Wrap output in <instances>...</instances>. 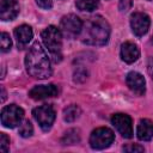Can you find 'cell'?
Returning <instances> with one entry per match:
<instances>
[{"instance_id": "12", "label": "cell", "mask_w": 153, "mask_h": 153, "mask_svg": "<svg viewBox=\"0 0 153 153\" xmlns=\"http://www.w3.org/2000/svg\"><path fill=\"white\" fill-rule=\"evenodd\" d=\"M19 14L18 0H1L0 4V19L4 22L13 20Z\"/></svg>"}, {"instance_id": "6", "label": "cell", "mask_w": 153, "mask_h": 153, "mask_svg": "<svg viewBox=\"0 0 153 153\" xmlns=\"http://www.w3.org/2000/svg\"><path fill=\"white\" fill-rule=\"evenodd\" d=\"M82 25H84V23L81 22V19L78 16L67 14V16L62 17V19L60 22V30H61L62 35L66 36L67 38H74L80 35V32L82 30Z\"/></svg>"}, {"instance_id": "7", "label": "cell", "mask_w": 153, "mask_h": 153, "mask_svg": "<svg viewBox=\"0 0 153 153\" xmlns=\"http://www.w3.org/2000/svg\"><path fill=\"white\" fill-rule=\"evenodd\" d=\"M32 115H33L35 120L38 122L42 130H44V131H48L51 128V126L55 121V117H56L54 108L49 104H44L38 108H35L32 111Z\"/></svg>"}, {"instance_id": "5", "label": "cell", "mask_w": 153, "mask_h": 153, "mask_svg": "<svg viewBox=\"0 0 153 153\" xmlns=\"http://www.w3.org/2000/svg\"><path fill=\"white\" fill-rule=\"evenodd\" d=\"M0 117H1V123L4 127L16 128L23 121L24 110L16 104H10V105H6L2 108Z\"/></svg>"}, {"instance_id": "25", "label": "cell", "mask_w": 153, "mask_h": 153, "mask_svg": "<svg viewBox=\"0 0 153 153\" xmlns=\"http://www.w3.org/2000/svg\"><path fill=\"white\" fill-rule=\"evenodd\" d=\"M36 4L44 10H49L53 7V0H36Z\"/></svg>"}, {"instance_id": "10", "label": "cell", "mask_w": 153, "mask_h": 153, "mask_svg": "<svg viewBox=\"0 0 153 153\" xmlns=\"http://www.w3.org/2000/svg\"><path fill=\"white\" fill-rule=\"evenodd\" d=\"M57 93H59V90L54 84L37 85L29 91V96L35 100H42L45 98L55 97V96H57Z\"/></svg>"}, {"instance_id": "27", "label": "cell", "mask_w": 153, "mask_h": 153, "mask_svg": "<svg viewBox=\"0 0 153 153\" xmlns=\"http://www.w3.org/2000/svg\"><path fill=\"white\" fill-rule=\"evenodd\" d=\"M5 99H6V93H5V88H4V87H1V102L4 103V102H5Z\"/></svg>"}, {"instance_id": "29", "label": "cell", "mask_w": 153, "mask_h": 153, "mask_svg": "<svg viewBox=\"0 0 153 153\" xmlns=\"http://www.w3.org/2000/svg\"><path fill=\"white\" fill-rule=\"evenodd\" d=\"M149 1H151V0H149Z\"/></svg>"}, {"instance_id": "23", "label": "cell", "mask_w": 153, "mask_h": 153, "mask_svg": "<svg viewBox=\"0 0 153 153\" xmlns=\"http://www.w3.org/2000/svg\"><path fill=\"white\" fill-rule=\"evenodd\" d=\"M131 8V0H120L118 10L121 12H128Z\"/></svg>"}, {"instance_id": "8", "label": "cell", "mask_w": 153, "mask_h": 153, "mask_svg": "<svg viewBox=\"0 0 153 153\" xmlns=\"http://www.w3.org/2000/svg\"><path fill=\"white\" fill-rule=\"evenodd\" d=\"M151 25L149 17L143 12H135L130 17V26L135 36L141 37L147 33Z\"/></svg>"}, {"instance_id": "18", "label": "cell", "mask_w": 153, "mask_h": 153, "mask_svg": "<svg viewBox=\"0 0 153 153\" xmlns=\"http://www.w3.org/2000/svg\"><path fill=\"white\" fill-rule=\"evenodd\" d=\"M75 5L80 11L92 12L98 7L97 0H75Z\"/></svg>"}, {"instance_id": "19", "label": "cell", "mask_w": 153, "mask_h": 153, "mask_svg": "<svg viewBox=\"0 0 153 153\" xmlns=\"http://www.w3.org/2000/svg\"><path fill=\"white\" fill-rule=\"evenodd\" d=\"M33 134V127L29 120H25L19 124V135L22 137H30Z\"/></svg>"}, {"instance_id": "17", "label": "cell", "mask_w": 153, "mask_h": 153, "mask_svg": "<svg viewBox=\"0 0 153 153\" xmlns=\"http://www.w3.org/2000/svg\"><path fill=\"white\" fill-rule=\"evenodd\" d=\"M80 141V134L78 129H69L65 133L63 137L61 139V142L63 145H74Z\"/></svg>"}, {"instance_id": "9", "label": "cell", "mask_w": 153, "mask_h": 153, "mask_svg": "<svg viewBox=\"0 0 153 153\" xmlns=\"http://www.w3.org/2000/svg\"><path fill=\"white\" fill-rule=\"evenodd\" d=\"M111 123L123 137L130 139L133 136L131 118L128 115H126V114H115L111 117Z\"/></svg>"}, {"instance_id": "3", "label": "cell", "mask_w": 153, "mask_h": 153, "mask_svg": "<svg viewBox=\"0 0 153 153\" xmlns=\"http://www.w3.org/2000/svg\"><path fill=\"white\" fill-rule=\"evenodd\" d=\"M42 41L53 56L55 62L61 60V49H62V32L59 27L54 25H49L41 33Z\"/></svg>"}, {"instance_id": "20", "label": "cell", "mask_w": 153, "mask_h": 153, "mask_svg": "<svg viewBox=\"0 0 153 153\" xmlns=\"http://www.w3.org/2000/svg\"><path fill=\"white\" fill-rule=\"evenodd\" d=\"M0 47H1V51L2 53H6L11 49L12 47V39L10 37L8 33L6 32H1L0 35Z\"/></svg>"}, {"instance_id": "14", "label": "cell", "mask_w": 153, "mask_h": 153, "mask_svg": "<svg viewBox=\"0 0 153 153\" xmlns=\"http://www.w3.org/2000/svg\"><path fill=\"white\" fill-rule=\"evenodd\" d=\"M136 136L141 141H149L153 137V121L148 118L140 120L136 129Z\"/></svg>"}, {"instance_id": "4", "label": "cell", "mask_w": 153, "mask_h": 153, "mask_svg": "<svg viewBox=\"0 0 153 153\" xmlns=\"http://www.w3.org/2000/svg\"><path fill=\"white\" fill-rule=\"evenodd\" d=\"M115 140V134L111 129L106 127H100L94 129L90 135V146L93 149L108 148Z\"/></svg>"}, {"instance_id": "22", "label": "cell", "mask_w": 153, "mask_h": 153, "mask_svg": "<svg viewBox=\"0 0 153 153\" xmlns=\"http://www.w3.org/2000/svg\"><path fill=\"white\" fill-rule=\"evenodd\" d=\"M87 78V72L84 68H78L74 72V81L75 82H82Z\"/></svg>"}, {"instance_id": "26", "label": "cell", "mask_w": 153, "mask_h": 153, "mask_svg": "<svg viewBox=\"0 0 153 153\" xmlns=\"http://www.w3.org/2000/svg\"><path fill=\"white\" fill-rule=\"evenodd\" d=\"M147 71H148L149 75H151L152 79H153V57H149V59H148V62H147Z\"/></svg>"}, {"instance_id": "24", "label": "cell", "mask_w": 153, "mask_h": 153, "mask_svg": "<svg viewBox=\"0 0 153 153\" xmlns=\"http://www.w3.org/2000/svg\"><path fill=\"white\" fill-rule=\"evenodd\" d=\"M124 152H143V147L139 146V145H127L123 147Z\"/></svg>"}, {"instance_id": "1", "label": "cell", "mask_w": 153, "mask_h": 153, "mask_svg": "<svg viewBox=\"0 0 153 153\" xmlns=\"http://www.w3.org/2000/svg\"><path fill=\"white\" fill-rule=\"evenodd\" d=\"M25 67L29 75L36 79H48L51 75L50 60L38 42H35L25 56Z\"/></svg>"}, {"instance_id": "15", "label": "cell", "mask_w": 153, "mask_h": 153, "mask_svg": "<svg viewBox=\"0 0 153 153\" xmlns=\"http://www.w3.org/2000/svg\"><path fill=\"white\" fill-rule=\"evenodd\" d=\"M32 36H33V32H32V29L31 26L29 25H20V26H17L14 29V37L18 42V45L22 48L24 45H26L31 39H32Z\"/></svg>"}, {"instance_id": "21", "label": "cell", "mask_w": 153, "mask_h": 153, "mask_svg": "<svg viewBox=\"0 0 153 153\" xmlns=\"http://www.w3.org/2000/svg\"><path fill=\"white\" fill-rule=\"evenodd\" d=\"M10 148V139L5 133L0 134V151L2 153H6Z\"/></svg>"}, {"instance_id": "11", "label": "cell", "mask_w": 153, "mask_h": 153, "mask_svg": "<svg viewBox=\"0 0 153 153\" xmlns=\"http://www.w3.org/2000/svg\"><path fill=\"white\" fill-rule=\"evenodd\" d=\"M126 81H127V85L128 87L134 92L136 93L137 96H142L146 91V81H145V78L142 76V74H140L139 72H129L127 74V78H126Z\"/></svg>"}, {"instance_id": "16", "label": "cell", "mask_w": 153, "mask_h": 153, "mask_svg": "<svg viewBox=\"0 0 153 153\" xmlns=\"http://www.w3.org/2000/svg\"><path fill=\"white\" fill-rule=\"evenodd\" d=\"M81 114V110L78 105H69L63 110V120L66 122H74Z\"/></svg>"}, {"instance_id": "13", "label": "cell", "mask_w": 153, "mask_h": 153, "mask_svg": "<svg viewBox=\"0 0 153 153\" xmlns=\"http://www.w3.org/2000/svg\"><path fill=\"white\" fill-rule=\"evenodd\" d=\"M140 56V49L139 47L133 42H124L121 45V57L127 63L135 62Z\"/></svg>"}, {"instance_id": "2", "label": "cell", "mask_w": 153, "mask_h": 153, "mask_svg": "<svg viewBox=\"0 0 153 153\" xmlns=\"http://www.w3.org/2000/svg\"><path fill=\"white\" fill-rule=\"evenodd\" d=\"M110 37V25L100 16H96L86 20L80 32V38L90 45H104Z\"/></svg>"}, {"instance_id": "28", "label": "cell", "mask_w": 153, "mask_h": 153, "mask_svg": "<svg viewBox=\"0 0 153 153\" xmlns=\"http://www.w3.org/2000/svg\"><path fill=\"white\" fill-rule=\"evenodd\" d=\"M152 42H153V39H152Z\"/></svg>"}]
</instances>
